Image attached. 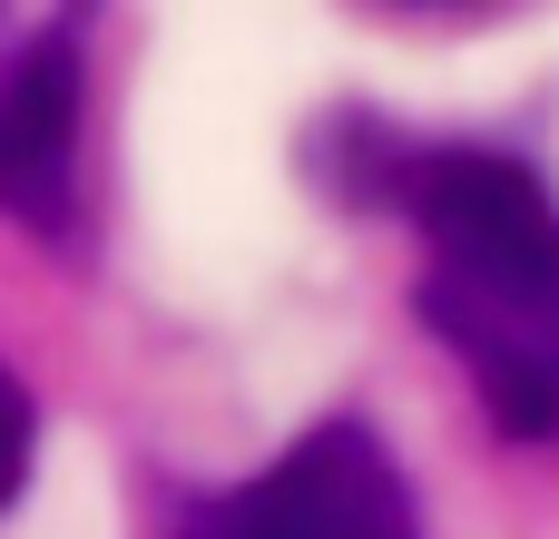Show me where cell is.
Here are the masks:
<instances>
[{
	"instance_id": "6da1fadb",
	"label": "cell",
	"mask_w": 559,
	"mask_h": 539,
	"mask_svg": "<svg viewBox=\"0 0 559 539\" xmlns=\"http://www.w3.org/2000/svg\"><path fill=\"white\" fill-rule=\"evenodd\" d=\"M305 177L364 216L413 226L423 334L472 373L501 442L559 452V187L540 157L334 108L305 137Z\"/></svg>"
},
{
	"instance_id": "7a4b0ae2",
	"label": "cell",
	"mask_w": 559,
	"mask_h": 539,
	"mask_svg": "<svg viewBox=\"0 0 559 539\" xmlns=\"http://www.w3.org/2000/svg\"><path fill=\"white\" fill-rule=\"evenodd\" d=\"M157 539H432L403 452L364 412H324L246 481H157Z\"/></svg>"
},
{
	"instance_id": "3957f363",
	"label": "cell",
	"mask_w": 559,
	"mask_h": 539,
	"mask_svg": "<svg viewBox=\"0 0 559 539\" xmlns=\"http://www.w3.org/2000/svg\"><path fill=\"white\" fill-rule=\"evenodd\" d=\"M79 98H88V20H10L0 29V216L39 245H79Z\"/></svg>"
},
{
	"instance_id": "277c9868",
	"label": "cell",
	"mask_w": 559,
	"mask_h": 539,
	"mask_svg": "<svg viewBox=\"0 0 559 539\" xmlns=\"http://www.w3.org/2000/svg\"><path fill=\"white\" fill-rule=\"evenodd\" d=\"M29 462H39V412H29V383L0 363V511L29 491Z\"/></svg>"
}]
</instances>
